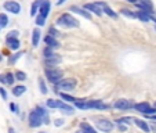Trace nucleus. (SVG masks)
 <instances>
[{"mask_svg":"<svg viewBox=\"0 0 156 133\" xmlns=\"http://www.w3.org/2000/svg\"><path fill=\"white\" fill-rule=\"evenodd\" d=\"M61 97L64 98V100H66V101H75L76 98H73L72 96H68L66 93H61Z\"/></svg>","mask_w":156,"mask_h":133,"instance_id":"72a5a7b5","label":"nucleus"},{"mask_svg":"<svg viewBox=\"0 0 156 133\" xmlns=\"http://www.w3.org/2000/svg\"><path fill=\"white\" fill-rule=\"evenodd\" d=\"M54 124H55V126H62V125H64V121H62V119H55Z\"/></svg>","mask_w":156,"mask_h":133,"instance_id":"a19ab883","label":"nucleus"},{"mask_svg":"<svg viewBox=\"0 0 156 133\" xmlns=\"http://www.w3.org/2000/svg\"><path fill=\"white\" fill-rule=\"evenodd\" d=\"M4 10L6 11H10L11 14H20L21 11V6L20 3H17V2H12V0H10V2H6V3L3 4Z\"/></svg>","mask_w":156,"mask_h":133,"instance_id":"0eeeda50","label":"nucleus"},{"mask_svg":"<svg viewBox=\"0 0 156 133\" xmlns=\"http://www.w3.org/2000/svg\"><path fill=\"white\" fill-rule=\"evenodd\" d=\"M47 107L48 108H59V109H64L66 108V104H64L62 101L59 100H53V98H50V100H47Z\"/></svg>","mask_w":156,"mask_h":133,"instance_id":"f8f14e48","label":"nucleus"},{"mask_svg":"<svg viewBox=\"0 0 156 133\" xmlns=\"http://www.w3.org/2000/svg\"><path fill=\"white\" fill-rule=\"evenodd\" d=\"M95 126H97L98 130H101V132H104V133H111L115 125H113V122L108 121V119H98Z\"/></svg>","mask_w":156,"mask_h":133,"instance_id":"20e7f679","label":"nucleus"},{"mask_svg":"<svg viewBox=\"0 0 156 133\" xmlns=\"http://www.w3.org/2000/svg\"><path fill=\"white\" fill-rule=\"evenodd\" d=\"M90 108H95V109H106L108 108V105L106 104H104L101 100H91L88 101L87 100V109Z\"/></svg>","mask_w":156,"mask_h":133,"instance_id":"9b49d317","label":"nucleus"},{"mask_svg":"<svg viewBox=\"0 0 156 133\" xmlns=\"http://www.w3.org/2000/svg\"><path fill=\"white\" fill-rule=\"evenodd\" d=\"M46 20H47V18H46V17H43V15H40V14H39L37 17H36V24H37L39 27H43V25L46 24Z\"/></svg>","mask_w":156,"mask_h":133,"instance_id":"c756f323","label":"nucleus"},{"mask_svg":"<svg viewBox=\"0 0 156 133\" xmlns=\"http://www.w3.org/2000/svg\"><path fill=\"white\" fill-rule=\"evenodd\" d=\"M113 107H115L116 109H120V111H124V109H130L134 107V104L131 103V101L126 100V98H120V100H118L115 104H113Z\"/></svg>","mask_w":156,"mask_h":133,"instance_id":"6e6552de","label":"nucleus"},{"mask_svg":"<svg viewBox=\"0 0 156 133\" xmlns=\"http://www.w3.org/2000/svg\"><path fill=\"white\" fill-rule=\"evenodd\" d=\"M120 13L123 15H126V17H129V18H137V13H133V11H130V10H127V9H123V10H120Z\"/></svg>","mask_w":156,"mask_h":133,"instance_id":"c85d7f7f","label":"nucleus"},{"mask_svg":"<svg viewBox=\"0 0 156 133\" xmlns=\"http://www.w3.org/2000/svg\"><path fill=\"white\" fill-rule=\"evenodd\" d=\"M21 56H22V54H21V53L15 54V56H14V57H12V58H10V62H15V61H17V60H18V58H20V57H21Z\"/></svg>","mask_w":156,"mask_h":133,"instance_id":"4c0bfd02","label":"nucleus"},{"mask_svg":"<svg viewBox=\"0 0 156 133\" xmlns=\"http://www.w3.org/2000/svg\"><path fill=\"white\" fill-rule=\"evenodd\" d=\"M76 133H86V132H83L82 129H79V130H76Z\"/></svg>","mask_w":156,"mask_h":133,"instance_id":"49530a36","label":"nucleus"},{"mask_svg":"<svg viewBox=\"0 0 156 133\" xmlns=\"http://www.w3.org/2000/svg\"><path fill=\"white\" fill-rule=\"evenodd\" d=\"M9 132H10V133H14V129H10Z\"/></svg>","mask_w":156,"mask_h":133,"instance_id":"de8ad7c7","label":"nucleus"},{"mask_svg":"<svg viewBox=\"0 0 156 133\" xmlns=\"http://www.w3.org/2000/svg\"><path fill=\"white\" fill-rule=\"evenodd\" d=\"M41 124H44L43 119H41V116L37 114L36 109H33L32 113L29 114V126L30 127H39Z\"/></svg>","mask_w":156,"mask_h":133,"instance_id":"423d86ee","label":"nucleus"},{"mask_svg":"<svg viewBox=\"0 0 156 133\" xmlns=\"http://www.w3.org/2000/svg\"><path fill=\"white\" fill-rule=\"evenodd\" d=\"M153 107H155V108H156V101H155V104H153Z\"/></svg>","mask_w":156,"mask_h":133,"instance_id":"09e8293b","label":"nucleus"},{"mask_svg":"<svg viewBox=\"0 0 156 133\" xmlns=\"http://www.w3.org/2000/svg\"><path fill=\"white\" fill-rule=\"evenodd\" d=\"M44 42H46V44H47L48 47H53V49H57V47H59V43L57 42V39L54 38V36H46L44 38Z\"/></svg>","mask_w":156,"mask_h":133,"instance_id":"4468645a","label":"nucleus"},{"mask_svg":"<svg viewBox=\"0 0 156 133\" xmlns=\"http://www.w3.org/2000/svg\"><path fill=\"white\" fill-rule=\"evenodd\" d=\"M36 111H37V114L41 116V119H43V122L44 124H50L48 122V114H47V111L43 108V107H36Z\"/></svg>","mask_w":156,"mask_h":133,"instance_id":"aec40b11","label":"nucleus"},{"mask_svg":"<svg viewBox=\"0 0 156 133\" xmlns=\"http://www.w3.org/2000/svg\"><path fill=\"white\" fill-rule=\"evenodd\" d=\"M137 18H140L142 22H149V20H151L149 14H147L144 11H137Z\"/></svg>","mask_w":156,"mask_h":133,"instance_id":"393cba45","label":"nucleus"},{"mask_svg":"<svg viewBox=\"0 0 156 133\" xmlns=\"http://www.w3.org/2000/svg\"><path fill=\"white\" fill-rule=\"evenodd\" d=\"M9 25V17L6 14H0V28H6Z\"/></svg>","mask_w":156,"mask_h":133,"instance_id":"a878e982","label":"nucleus"},{"mask_svg":"<svg viewBox=\"0 0 156 133\" xmlns=\"http://www.w3.org/2000/svg\"><path fill=\"white\" fill-rule=\"evenodd\" d=\"M39 11H40V15L47 18L48 13H50V2H48V0H44L43 4L40 6V10H39Z\"/></svg>","mask_w":156,"mask_h":133,"instance_id":"2eb2a0df","label":"nucleus"},{"mask_svg":"<svg viewBox=\"0 0 156 133\" xmlns=\"http://www.w3.org/2000/svg\"><path fill=\"white\" fill-rule=\"evenodd\" d=\"M15 79H18V80H25V79H27V74H25V72H22V71H18L17 74H15Z\"/></svg>","mask_w":156,"mask_h":133,"instance_id":"2f4dec72","label":"nucleus"},{"mask_svg":"<svg viewBox=\"0 0 156 133\" xmlns=\"http://www.w3.org/2000/svg\"><path fill=\"white\" fill-rule=\"evenodd\" d=\"M17 36H18V31H11L7 38H17Z\"/></svg>","mask_w":156,"mask_h":133,"instance_id":"e433bc0d","label":"nucleus"},{"mask_svg":"<svg viewBox=\"0 0 156 133\" xmlns=\"http://www.w3.org/2000/svg\"><path fill=\"white\" fill-rule=\"evenodd\" d=\"M46 76H47V79L50 80L51 83L55 85L57 82H59V80L62 79L64 72H62L61 69H57L55 67H53V68H46Z\"/></svg>","mask_w":156,"mask_h":133,"instance_id":"7ed1b4c3","label":"nucleus"},{"mask_svg":"<svg viewBox=\"0 0 156 133\" xmlns=\"http://www.w3.org/2000/svg\"><path fill=\"white\" fill-rule=\"evenodd\" d=\"M59 62H61V57H58V54L50 57V58H46V65H47V67H55Z\"/></svg>","mask_w":156,"mask_h":133,"instance_id":"a211bd4d","label":"nucleus"},{"mask_svg":"<svg viewBox=\"0 0 156 133\" xmlns=\"http://www.w3.org/2000/svg\"><path fill=\"white\" fill-rule=\"evenodd\" d=\"M57 25H59V27H65V28H77L79 27V21L75 20L73 17H72L71 14H62L58 17V20H57Z\"/></svg>","mask_w":156,"mask_h":133,"instance_id":"f257e3e1","label":"nucleus"},{"mask_svg":"<svg viewBox=\"0 0 156 133\" xmlns=\"http://www.w3.org/2000/svg\"><path fill=\"white\" fill-rule=\"evenodd\" d=\"M137 6L141 9V11L147 13V14H152L153 13V6L151 3V0H140V2H137Z\"/></svg>","mask_w":156,"mask_h":133,"instance_id":"1a4fd4ad","label":"nucleus"},{"mask_svg":"<svg viewBox=\"0 0 156 133\" xmlns=\"http://www.w3.org/2000/svg\"><path fill=\"white\" fill-rule=\"evenodd\" d=\"M39 133H46V132H39Z\"/></svg>","mask_w":156,"mask_h":133,"instance_id":"3c124183","label":"nucleus"},{"mask_svg":"<svg viewBox=\"0 0 156 133\" xmlns=\"http://www.w3.org/2000/svg\"><path fill=\"white\" fill-rule=\"evenodd\" d=\"M48 33H50V36H54V38H55V36H58V33H59V32L55 29V28H50Z\"/></svg>","mask_w":156,"mask_h":133,"instance_id":"f704fd0d","label":"nucleus"},{"mask_svg":"<svg viewBox=\"0 0 156 133\" xmlns=\"http://www.w3.org/2000/svg\"><path fill=\"white\" fill-rule=\"evenodd\" d=\"M134 124H136L141 130H144L145 133H149V132H151L149 125H148L145 121H142V119H134Z\"/></svg>","mask_w":156,"mask_h":133,"instance_id":"f3484780","label":"nucleus"},{"mask_svg":"<svg viewBox=\"0 0 156 133\" xmlns=\"http://www.w3.org/2000/svg\"><path fill=\"white\" fill-rule=\"evenodd\" d=\"M71 11L76 13V14L82 15L83 18H86V20H91V14H90V11H87L86 9H79V7H71Z\"/></svg>","mask_w":156,"mask_h":133,"instance_id":"ddd939ff","label":"nucleus"},{"mask_svg":"<svg viewBox=\"0 0 156 133\" xmlns=\"http://www.w3.org/2000/svg\"><path fill=\"white\" fill-rule=\"evenodd\" d=\"M7 44L11 50H18L20 49V40L17 38H7Z\"/></svg>","mask_w":156,"mask_h":133,"instance_id":"6ab92c4d","label":"nucleus"},{"mask_svg":"<svg viewBox=\"0 0 156 133\" xmlns=\"http://www.w3.org/2000/svg\"><path fill=\"white\" fill-rule=\"evenodd\" d=\"M134 108H136V111H138V113H141V114H147V115H152V114L156 113L155 107L151 108V105L148 103H138L134 105Z\"/></svg>","mask_w":156,"mask_h":133,"instance_id":"39448f33","label":"nucleus"},{"mask_svg":"<svg viewBox=\"0 0 156 133\" xmlns=\"http://www.w3.org/2000/svg\"><path fill=\"white\" fill-rule=\"evenodd\" d=\"M0 94H2V97H3V100H7V92L4 90L3 87H0Z\"/></svg>","mask_w":156,"mask_h":133,"instance_id":"c9c22d12","label":"nucleus"},{"mask_svg":"<svg viewBox=\"0 0 156 133\" xmlns=\"http://www.w3.org/2000/svg\"><path fill=\"white\" fill-rule=\"evenodd\" d=\"M10 109H11L12 113H15V114L18 113V107L15 105V104H10Z\"/></svg>","mask_w":156,"mask_h":133,"instance_id":"58836bf2","label":"nucleus"},{"mask_svg":"<svg viewBox=\"0 0 156 133\" xmlns=\"http://www.w3.org/2000/svg\"><path fill=\"white\" fill-rule=\"evenodd\" d=\"M57 90H62V92H72L76 86V80L71 79V78H66V79H61L59 82H57L55 85Z\"/></svg>","mask_w":156,"mask_h":133,"instance_id":"f03ea898","label":"nucleus"},{"mask_svg":"<svg viewBox=\"0 0 156 133\" xmlns=\"http://www.w3.org/2000/svg\"><path fill=\"white\" fill-rule=\"evenodd\" d=\"M43 2H44V0H36L35 3L32 4V7H30V15H32V17L37 14V11L40 10V6L43 4Z\"/></svg>","mask_w":156,"mask_h":133,"instance_id":"412c9836","label":"nucleus"},{"mask_svg":"<svg viewBox=\"0 0 156 133\" xmlns=\"http://www.w3.org/2000/svg\"><path fill=\"white\" fill-rule=\"evenodd\" d=\"M0 82H2V83H7L6 82V75H0Z\"/></svg>","mask_w":156,"mask_h":133,"instance_id":"37998d69","label":"nucleus"},{"mask_svg":"<svg viewBox=\"0 0 156 133\" xmlns=\"http://www.w3.org/2000/svg\"><path fill=\"white\" fill-rule=\"evenodd\" d=\"M153 119H155V121H156V115H155V116H153Z\"/></svg>","mask_w":156,"mask_h":133,"instance_id":"8fccbe9b","label":"nucleus"},{"mask_svg":"<svg viewBox=\"0 0 156 133\" xmlns=\"http://www.w3.org/2000/svg\"><path fill=\"white\" fill-rule=\"evenodd\" d=\"M84 9L87 10V11L94 13L95 15H100V17L104 14L102 7H101L100 3H87V4H84Z\"/></svg>","mask_w":156,"mask_h":133,"instance_id":"9d476101","label":"nucleus"},{"mask_svg":"<svg viewBox=\"0 0 156 133\" xmlns=\"http://www.w3.org/2000/svg\"><path fill=\"white\" fill-rule=\"evenodd\" d=\"M118 127H119V130H120V132H126V130H127V126L124 124H119Z\"/></svg>","mask_w":156,"mask_h":133,"instance_id":"ea45409f","label":"nucleus"},{"mask_svg":"<svg viewBox=\"0 0 156 133\" xmlns=\"http://www.w3.org/2000/svg\"><path fill=\"white\" fill-rule=\"evenodd\" d=\"M127 2H129V3H133V4H137V2H138V0H127Z\"/></svg>","mask_w":156,"mask_h":133,"instance_id":"c03bdc74","label":"nucleus"},{"mask_svg":"<svg viewBox=\"0 0 156 133\" xmlns=\"http://www.w3.org/2000/svg\"><path fill=\"white\" fill-rule=\"evenodd\" d=\"M134 119L136 118H131V116H123V118H120V119H118V124H127V125H130V124H133L134 122Z\"/></svg>","mask_w":156,"mask_h":133,"instance_id":"cd10ccee","label":"nucleus"},{"mask_svg":"<svg viewBox=\"0 0 156 133\" xmlns=\"http://www.w3.org/2000/svg\"><path fill=\"white\" fill-rule=\"evenodd\" d=\"M66 0H58V6H61V4H64Z\"/></svg>","mask_w":156,"mask_h":133,"instance_id":"a18cd8bd","label":"nucleus"},{"mask_svg":"<svg viewBox=\"0 0 156 133\" xmlns=\"http://www.w3.org/2000/svg\"><path fill=\"white\" fill-rule=\"evenodd\" d=\"M100 4H101V7H102V11L105 13V14H108L109 17H112V18H116V17H118V14H116V13L113 11V10L111 9V7H109L106 3H104V2H100Z\"/></svg>","mask_w":156,"mask_h":133,"instance_id":"dca6fc26","label":"nucleus"},{"mask_svg":"<svg viewBox=\"0 0 156 133\" xmlns=\"http://www.w3.org/2000/svg\"><path fill=\"white\" fill-rule=\"evenodd\" d=\"M39 40H40V31L33 29V32H32V44H33V47H37Z\"/></svg>","mask_w":156,"mask_h":133,"instance_id":"4be33fe9","label":"nucleus"},{"mask_svg":"<svg viewBox=\"0 0 156 133\" xmlns=\"http://www.w3.org/2000/svg\"><path fill=\"white\" fill-rule=\"evenodd\" d=\"M80 129L86 133H97L94 127H93L90 124H87V122H82V124H80Z\"/></svg>","mask_w":156,"mask_h":133,"instance_id":"5701e85b","label":"nucleus"},{"mask_svg":"<svg viewBox=\"0 0 156 133\" xmlns=\"http://www.w3.org/2000/svg\"><path fill=\"white\" fill-rule=\"evenodd\" d=\"M43 56H44V60L46 58H50V57H53V56H55V53L53 51V47H46L44 49V51H43Z\"/></svg>","mask_w":156,"mask_h":133,"instance_id":"bb28decb","label":"nucleus"},{"mask_svg":"<svg viewBox=\"0 0 156 133\" xmlns=\"http://www.w3.org/2000/svg\"><path fill=\"white\" fill-rule=\"evenodd\" d=\"M14 79H15V75L6 74V82H7V85H12V83H14Z\"/></svg>","mask_w":156,"mask_h":133,"instance_id":"473e14b6","label":"nucleus"},{"mask_svg":"<svg viewBox=\"0 0 156 133\" xmlns=\"http://www.w3.org/2000/svg\"><path fill=\"white\" fill-rule=\"evenodd\" d=\"M25 92H27V87H25V86H15V87L12 89V94L17 96V97L22 96Z\"/></svg>","mask_w":156,"mask_h":133,"instance_id":"b1692460","label":"nucleus"},{"mask_svg":"<svg viewBox=\"0 0 156 133\" xmlns=\"http://www.w3.org/2000/svg\"><path fill=\"white\" fill-rule=\"evenodd\" d=\"M151 130H152L153 133H156V122H152V124H151Z\"/></svg>","mask_w":156,"mask_h":133,"instance_id":"79ce46f5","label":"nucleus"},{"mask_svg":"<svg viewBox=\"0 0 156 133\" xmlns=\"http://www.w3.org/2000/svg\"><path fill=\"white\" fill-rule=\"evenodd\" d=\"M39 86H40V92L43 93V94H46V93L48 92V90H47V86H46V83H44L43 79H39Z\"/></svg>","mask_w":156,"mask_h":133,"instance_id":"7c9ffc66","label":"nucleus"}]
</instances>
